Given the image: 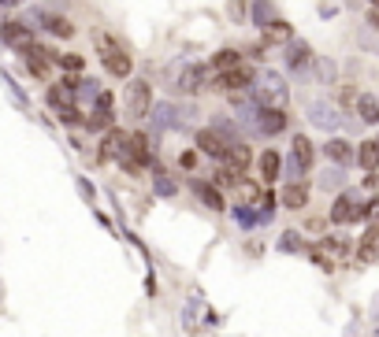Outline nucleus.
Listing matches in <instances>:
<instances>
[{
  "label": "nucleus",
  "instance_id": "f257e3e1",
  "mask_svg": "<svg viewBox=\"0 0 379 337\" xmlns=\"http://www.w3.org/2000/svg\"><path fill=\"white\" fill-rule=\"evenodd\" d=\"M249 93H253V101L261 107H283L287 112V104H290V89H287L283 74H275V71L257 74L253 85H249Z\"/></svg>",
  "mask_w": 379,
  "mask_h": 337
},
{
  "label": "nucleus",
  "instance_id": "f03ea898",
  "mask_svg": "<svg viewBox=\"0 0 379 337\" xmlns=\"http://www.w3.org/2000/svg\"><path fill=\"white\" fill-rule=\"evenodd\" d=\"M312 159H316V148H312V141H309L305 134H298L294 145H290V159H287V175H290V182L305 178L309 171H312Z\"/></svg>",
  "mask_w": 379,
  "mask_h": 337
},
{
  "label": "nucleus",
  "instance_id": "7ed1b4c3",
  "mask_svg": "<svg viewBox=\"0 0 379 337\" xmlns=\"http://www.w3.org/2000/svg\"><path fill=\"white\" fill-rule=\"evenodd\" d=\"M123 104H127V115L131 119H145L149 107H153V85H149V78H134L127 85Z\"/></svg>",
  "mask_w": 379,
  "mask_h": 337
},
{
  "label": "nucleus",
  "instance_id": "20e7f679",
  "mask_svg": "<svg viewBox=\"0 0 379 337\" xmlns=\"http://www.w3.org/2000/svg\"><path fill=\"white\" fill-rule=\"evenodd\" d=\"M372 211V200H357V193H342L339 200H334V208H331V223H357V219H364V215Z\"/></svg>",
  "mask_w": 379,
  "mask_h": 337
},
{
  "label": "nucleus",
  "instance_id": "39448f33",
  "mask_svg": "<svg viewBox=\"0 0 379 337\" xmlns=\"http://www.w3.org/2000/svg\"><path fill=\"white\" fill-rule=\"evenodd\" d=\"M253 78H257V74H253V67H245V63H242V67H234V71H220V74H212V89H223V93H245L249 89V85H253Z\"/></svg>",
  "mask_w": 379,
  "mask_h": 337
},
{
  "label": "nucleus",
  "instance_id": "423d86ee",
  "mask_svg": "<svg viewBox=\"0 0 379 337\" xmlns=\"http://www.w3.org/2000/svg\"><path fill=\"white\" fill-rule=\"evenodd\" d=\"M0 41H4L8 49L23 52L34 45V26L26 23V19H8V23H0Z\"/></svg>",
  "mask_w": 379,
  "mask_h": 337
},
{
  "label": "nucleus",
  "instance_id": "0eeeda50",
  "mask_svg": "<svg viewBox=\"0 0 379 337\" xmlns=\"http://www.w3.org/2000/svg\"><path fill=\"white\" fill-rule=\"evenodd\" d=\"M231 141L234 137H227L223 130H216V126L197 130V134H193V145H197V152H204V156H212V159H223L227 148H231Z\"/></svg>",
  "mask_w": 379,
  "mask_h": 337
},
{
  "label": "nucleus",
  "instance_id": "6e6552de",
  "mask_svg": "<svg viewBox=\"0 0 379 337\" xmlns=\"http://www.w3.org/2000/svg\"><path fill=\"white\" fill-rule=\"evenodd\" d=\"M23 63H26V71L34 74V78H49L52 63H56V52L45 49V45H30V49H23Z\"/></svg>",
  "mask_w": 379,
  "mask_h": 337
},
{
  "label": "nucleus",
  "instance_id": "1a4fd4ad",
  "mask_svg": "<svg viewBox=\"0 0 379 337\" xmlns=\"http://www.w3.org/2000/svg\"><path fill=\"white\" fill-rule=\"evenodd\" d=\"M175 85H179V93H186V96H197V93L204 89V85H209V67H204V63H186Z\"/></svg>",
  "mask_w": 379,
  "mask_h": 337
},
{
  "label": "nucleus",
  "instance_id": "9d476101",
  "mask_svg": "<svg viewBox=\"0 0 379 337\" xmlns=\"http://www.w3.org/2000/svg\"><path fill=\"white\" fill-rule=\"evenodd\" d=\"M309 123L320 126V130H334L342 123V115H339V107H334L331 101H312L309 104Z\"/></svg>",
  "mask_w": 379,
  "mask_h": 337
},
{
  "label": "nucleus",
  "instance_id": "9b49d317",
  "mask_svg": "<svg viewBox=\"0 0 379 337\" xmlns=\"http://www.w3.org/2000/svg\"><path fill=\"white\" fill-rule=\"evenodd\" d=\"M104 71L112 74V78H131V71H134V60H131V52H127L123 45L112 49V52H104Z\"/></svg>",
  "mask_w": 379,
  "mask_h": 337
},
{
  "label": "nucleus",
  "instance_id": "f8f14e48",
  "mask_svg": "<svg viewBox=\"0 0 379 337\" xmlns=\"http://www.w3.org/2000/svg\"><path fill=\"white\" fill-rule=\"evenodd\" d=\"M253 130H257V134H283V130H287V112H283V107H261Z\"/></svg>",
  "mask_w": 379,
  "mask_h": 337
},
{
  "label": "nucleus",
  "instance_id": "ddd939ff",
  "mask_svg": "<svg viewBox=\"0 0 379 337\" xmlns=\"http://www.w3.org/2000/svg\"><path fill=\"white\" fill-rule=\"evenodd\" d=\"M279 204H283V208H305V204H309V186H305V182H287V186H283V193H279Z\"/></svg>",
  "mask_w": 379,
  "mask_h": 337
},
{
  "label": "nucleus",
  "instance_id": "4468645a",
  "mask_svg": "<svg viewBox=\"0 0 379 337\" xmlns=\"http://www.w3.org/2000/svg\"><path fill=\"white\" fill-rule=\"evenodd\" d=\"M127 130H115V126H108V134H104V141H101V156L104 159H119L123 156V148H127Z\"/></svg>",
  "mask_w": 379,
  "mask_h": 337
},
{
  "label": "nucleus",
  "instance_id": "2eb2a0df",
  "mask_svg": "<svg viewBox=\"0 0 379 337\" xmlns=\"http://www.w3.org/2000/svg\"><path fill=\"white\" fill-rule=\"evenodd\" d=\"M249 159H253V152H249V145H245V141H231V148H227V156H223V167L242 171V175H245Z\"/></svg>",
  "mask_w": 379,
  "mask_h": 337
},
{
  "label": "nucleus",
  "instance_id": "dca6fc26",
  "mask_svg": "<svg viewBox=\"0 0 379 337\" xmlns=\"http://www.w3.org/2000/svg\"><path fill=\"white\" fill-rule=\"evenodd\" d=\"M257 167H261V178L272 186V182L283 175V156H279L275 148H268V152H261V159H257Z\"/></svg>",
  "mask_w": 379,
  "mask_h": 337
},
{
  "label": "nucleus",
  "instance_id": "f3484780",
  "mask_svg": "<svg viewBox=\"0 0 379 337\" xmlns=\"http://www.w3.org/2000/svg\"><path fill=\"white\" fill-rule=\"evenodd\" d=\"M339 256H346V241H334V237H328V241H320L312 248V259L320 267H331V259H339Z\"/></svg>",
  "mask_w": 379,
  "mask_h": 337
},
{
  "label": "nucleus",
  "instance_id": "a211bd4d",
  "mask_svg": "<svg viewBox=\"0 0 379 337\" xmlns=\"http://www.w3.org/2000/svg\"><path fill=\"white\" fill-rule=\"evenodd\" d=\"M323 156H328L331 163H339V167H346V163H350L357 152H353V145L350 141H342V137H331L328 145H323Z\"/></svg>",
  "mask_w": 379,
  "mask_h": 337
},
{
  "label": "nucleus",
  "instance_id": "6ab92c4d",
  "mask_svg": "<svg viewBox=\"0 0 379 337\" xmlns=\"http://www.w3.org/2000/svg\"><path fill=\"white\" fill-rule=\"evenodd\" d=\"M357 163H361V171H379V137L361 141V148H357Z\"/></svg>",
  "mask_w": 379,
  "mask_h": 337
},
{
  "label": "nucleus",
  "instance_id": "aec40b11",
  "mask_svg": "<svg viewBox=\"0 0 379 337\" xmlns=\"http://www.w3.org/2000/svg\"><path fill=\"white\" fill-rule=\"evenodd\" d=\"M309 63H312V52H309L305 41H290V49H287V67H290V71H305Z\"/></svg>",
  "mask_w": 379,
  "mask_h": 337
},
{
  "label": "nucleus",
  "instance_id": "412c9836",
  "mask_svg": "<svg viewBox=\"0 0 379 337\" xmlns=\"http://www.w3.org/2000/svg\"><path fill=\"white\" fill-rule=\"evenodd\" d=\"M193 197H197L201 204H204V208H212V211H223L227 208V204H223V197H220V189H216V186H204V182H193Z\"/></svg>",
  "mask_w": 379,
  "mask_h": 337
},
{
  "label": "nucleus",
  "instance_id": "4be33fe9",
  "mask_svg": "<svg viewBox=\"0 0 379 337\" xmlns=\"http://www.w3.org/2000/svg\"><path fill=\"white\" fill-rule=\"evenodd\" d=\"M379 256V223L368 226L364 237L357 241V259H376Z\"/></svg>",
  "mask_w": 379,
  "mask_h": 337
},
{
  "label": "nucleus",
  "instance_id": "5701e85b",
  "mask_svg": "<svg viewBox=\"0 0 379 337\" xmlns=\"http://www.w3.org/2000/svg\"><path fill=\"white\" fill-rule=\"evenodd\" d=\"M242 52H238V49H220V52H216V56H212V74H220V71H234V67H242Z\"/></svg>",
  "mask_w": 379,
  "mask_h": 337
},
{
  "label": "nucleus",
  "instance_id": "b1692460",
  "mask_svg": "<svg viewBox=\"0 0 379 337\" xmlns=\"http://www.w3.org/2000/svg\"><path fill=\"white\" fill-rule=\"evenodd\" d=\"M353 107H357V115H361V123H368V126H376V123H379V96L361 93Z\"/></svg>",
  "mask_w": 379,
  "mask_h": 337
},
{
  "label": "nucleus",
  "instance_id": "393cba45",
  "mask_svg": "<svg viewBox=\"0 0 379 337\" xmlns=\"http://www.w3.org/2000/svg\"><path fill=\"white\" fill-rule=\"evenodd\" d=\"M153 189L160 193V197H175V193H179V182L171 178L164 167H153Z\"/></svg>",
  "mask_w": 379,
  "mask_h": 337
},
{
  "label": "nucleus",
  "instance_id": "a878e982",
  "mask_svg": "<svg viewBox=\"0 0 379 337\" xmlns=\"http://www.w3.org/2000/svg\"><path fill=\"white\" fill-rule=\"evenodd\" d=\"M234 197H238V204H261V186L257 182H245V178H238V186H234Z\"/></svg>",
  "mask_w": 379,
  "mask_h": 337
},
{
  "label": "nucleus",
  "instance_id": "bb28decb",
  "mask_svg": "<svg viewBox=\"0 0 379 337\" xmlns=\"http://www.w3.org/2000/svg\"><path fill=\"white\" fill-rule=\"evenodd\" d=\"M231 215H234L238 226H245V230H253L257 223H264L261 211H253V204H238V208H231Z\"/></svg>",
  "mask_w": 379,
  "mask_h": 337
},
{
  "label": "nucleus",
  "instance_id": "cd10ccee",
  "mask_svg": "<svg viewBox=\"0 0 379 337\" xmlns=\"http://www.w3.org/2000/svg\"><path fill=\"white\" fill-rule=\"evenodd\" d=\"M264 30V41H268V45H272V41H290V37H294V34H290V26L283 23V19H272V23H268V26H261Z\"/></svg>",
  "mask_w": 379,
  "mask_h": 337
},
{
  "label": "nucleus",
  "instance_id": "c85d7f7f",
  "mask_svg": "<svg viewBox=\"0 0 379 337\" xmlns=\"http://www.w3.org/2000/svg\"><path fill=\"white\" fill-rule=\"evenodd\" d=\"M272 19H275V4H272V0H253V23L268 26Z\"/></svg>",
  "mask_w": 379,
  "mask_h": 337
},
{
  "label": "nucleus",
  "instance_id": "c756f323",
  "mask_svg": "<svg viewBox=\"0 0 379 337\" xmlns=\"http://www.w3.org/2000/svg\"><path fill=\"white\" fill-rule=\"evenodd\" d=\"M93 49H97V56H104V52L119 49V37H112L108 30H93Z\"/></svg>",
  "mask_w": 379,
  "mask_h": 337
},
{
  "label": "nucleus",
  "instance_id": "7c9ffc66",
  "mask_svg": "<svg viewBox=\"0 0 379 337\" xmlns=\"http://www.w3.org/2000/svg\"><path fill=\"white\" fill-rule=\"evenodd\" d=\"M52 112H56V119H60V123H67V126L82 123V115H79V107H74V104H60V107H52Z\"/></svg>",
  "mask_w": 379,
  "mask_h": 337
},
{
  "label": "nucleus",
  "instance_id": "2f4dec72",
  "mask_svg": "<svg viewBox=\"0 0 379 337\" xmlns=\"http://www.w3.org/2000/svg\"><path fill=\"white\" fill-rule=\"evenodd\" d=\"M82 123L97 134V130H108V126H112V112H93V115H86Z\"/></svg>",
  "mask_w": 379,
  "mask_h": 337
},
{
  "label": "nucleus",
  "instance_id": "473e14b6",
  "mask_svg": "<svg viewBox=\"0 0 379 337\" xmlns=\"http://www.w3.org/2000/svg\"><path fill=\"white\" fill-rule=\"evenodd\" d=\"M346 182V175L339 171V163H334V171H328V175H320V189H339Z\"/></svg>",
  "mask_w": 379,
  "mask_h": 337
},
{
  "label": "nucleus",
  "instance_id": "72a5a7b5",
  "mask_svg": "<svg viewBox=\"0 0 379 337\" xmlns=\"http://www.w3.org/2000/svg\"><path fill=\"white\" fill-rule=\"evenodd\" d=\"M56 63H60V71H67V74H79L86 67L82 56H60V52H56Z\"/></svg>",
  "mask_w": 379,
  "mask_h": 337
},
{
  "label": "nucleus",
  "instance_id": "f704fd0d",
  "mask_svg": "<svg viewBox=\"0 0 379 337\" xmlns=\"http://www.w3.org/2000/svg\"><path fill=\"white\" fill-rule=\"evenodd\" d=\"M316 74H320V82H334V74L339 71H334L331 60H316Z\"/></svg>",
  "mask_w": 379,
  "mask_h": 337
},
{
  "label": "nucleus",
  "instance_id": "c9c22d12",
  "mask_svg": "<svg viewBox=\"0 0 379 337\" xmlns=\"http://www.w3.org/2000/svg\"><path fill=\"white\" fill-rule=\"evenodd\" d=\"M227 15H231L234 23H245V0H231V4H227Z\"/></svg>",
  "mask_w": 379,
  "mask_h": 337
},
{
  "label": "nucleus",
  "instance_id": "e433bc0d",
  "mask_svg": "<svg viewBox=\"0 0 379 337\" xmlns=\"http://www.w3.org/2000/svg\"><path fill=\"white\" fill-rule=\"evenodd\" d=\"M357 96H361V93H357L353 85H342V89H339V104H342V107H353Z\"/></svg>",
  "mask_w": 379,
  "mask_h": 337
},
{
  "label": "nucleus",
  "instance_id": "4c0bfd02",
  "mask_svg": "<svg viewBox=\"0 0 379 337\" xmlns=\"http://www.w3.org/2000/svg\"><path fill=\"white\" fill-rule=\"evenodd\" d=\"M112 107H115V96L112 93H97V112H112Z\"/></svg>",
  "mask_w": 379,
  "mask_h": 337
},
{
  "label": "nucleus",
  "instance_id": "58836bf2",
  "mask_svg": "<svg viewBox=\"0 0 379 337\" xmlns=\"http://www.w3.org/2000/svg\"><path fill=\"white\" fill-rule=\"evenodd\" d=\"M279 248L294 252V248H301V237H298V234H283V241H279Z\"/></svg>",
  "mask_w": 379,
  "mask_h": 337
},
{
  "label": "nucleus",
  "instance_id": "ea45409f",
  "mask_svg": "<svg viewBox=\"0 0 379 337\" xmlns=\"http://www.w3.org/2000/svg\"><path fill=\"white\" fill-rule=\"evenodd\" d=\"M179 163H182L186 171H193V163H197V152H182V156H179Z\"/></svg>",
  "mask_w": 379,
  "mask_h": 337
},
{
  "label": "nucleus",
  "instance_id": "a19ab883",
  "mask_svg": "<svg viewBox=\"0 0 379 337\" xmlns=\"http://www.w3.org/2000/svg\"><path fill=\"white\" fill-rule=\"evenodd\" d=\"M364 189H376V193H379V175H376V171H368V178H364Z\"/></svg>",
  "mask_w": 379,
  "mask_h": 337
},
{
  "label": "nucleus",
  "instance_id": "79ce46f5",
  "mask_svg": "<svg viewBox=\"0 0 379 337\" xmlns=\"http://www.w3.org/2000/svg\"><path fill=\"white\" fill-rule=\"evenodd\" d=\"M305 230H312V234H323V219H309V223H305Z\"/></svg>",
  "mask_w": 379,
  "mask_h": 337
},
{
  "label": "nucleus",
  "instance_id": "37998d69",
  "mask_svg": "<svg viewBox=\"0 0 379 337\" xmlns=\"http://www.w3.org/2000/svg\"><path fill=\"white\" fill-rule=\"evenodd\" d=\"M368 26L379 30V8H376V12H368Z\"/></svg>",
  "mask_w": 379,
  "mask_h": 337
},
{
  "label": "nucleus",
  "instance_id": "c03bdc74",
  "mask_svg": "<svg viewBox=\"0 0 379 337\" xmlns=\"http://www.w3.org/2000/svg\"><path fill=\"white\" fill-rule=\"evenodd\" d=\"M368 215H372V219L379 223V200H372V211H368Z\"/></svg>",
  "mask_w": 379,
  "mask_h": 337
},
{
  "label": "nucleus",
  "instance_id": "a18cd8bd",
  "mask_svg": "<svg viewBox=\"0 0 379 337\" xmlns=\"http://www.w3.org/2000/svg\"><path fill=\"white\" fill-rule=\"evenodd\" d=\"M0 4H4V8H12V4H23V0H0Z\"/></svg>",
  "mask_w": 379,
  "mask_h": 337
},
{
  "label": "nucleus",
  "instance_id": "49530a36",
  "mask_svg": "<svg viewBox=\"0 0 379 337\" xmlns=\"http://www.w3.org/2000/svg\"><path fill=\"white\" fill-rule=\"evenodd\" d=\"M368 4H372V8H379V0H368Z\"/></svg>",
  "mask_w": 379,
  "mask_h": 337
}]
</instances>
